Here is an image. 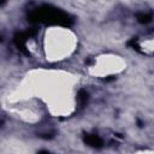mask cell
Segmentation results:
<instances>
[{"label":"cell","mask_w":154,"mask_h":154,"mask_svg":"<svg viewBox=\"0 0 154 154\" xmlns=\"http://www.w3.org/2000/svg\"><path fill=\"white\" fill-rule=\"evenodd\" d=\"M87 97H88V95H87V93L82 90L81 93H80V95H78V100H80L81 102H84V101L87 100Z\"/></svg>","instance_id":"3"},{"label":"cell","mask_w":154,"mask_h":154,"mask_svg":"<svg viewBox=\"0 0 154 154\" xmlns=\"http://www.w3.org/2000/svg\"><path fill=\"white\" fill-rule=\"evenodd\" d=\"M137 18H139V22H141V23H148V22L150 21V15L140 13V15L137 16Z\"/></svg>","instance_id":"2"},{"label":"cell","mask_w":154,"mask_h":154,"mask_svg":"<svg viewBox=\"0 0 154 154\" xmlns=\"http://www.w3.org/2000/svg\"><path fill=\"white\" fill-rule=\"evenodd\" d=\"M85 142L88 143V144H90V146H94V147H100L101 144H102V141L98 137V136H87L85 137Z\"/></svg>","instance_id":"1"}]
</instances>
